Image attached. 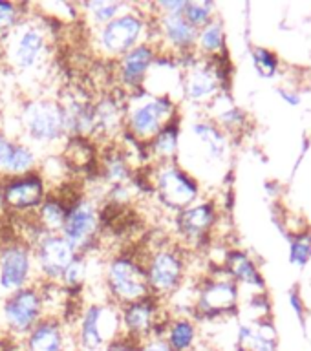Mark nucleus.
I'll return each mask as SVG.
<instances>
[{
    "instance_id": "nucleus-9",
    "label": "nucleus",
    "mask_w": 311,
    "mask_h": 351,
    "mask_svg": "<svg viewBox=\"0 0 311 351\" xmlns=\"http://www.w3.org/2000/svg\"><path fill=\"white\" fill-rule=\"evenodd\" d=\"M99 223H101V214L97 205L92 199H79L68 210L60 234L70 241L77 254H84L95 240Z\"/></svg>"
},
{
    "instance_id": "nucleus-26",
    "label": "nucleus",
    "mask_w": 311,
    "mask_h": 351,
    "mask_svg": "<svg viewBox=\"0 0 311 351\" xmlns=\"http://www.w3.org/2000/svg\"><path fill=\"white\" fill-rule=\"evenodd\" d=\"M196 46L211 57L224 53V29L218 22H209L207 26L198 32Z\"/></svg>"
},
{
    "instance_id": "nucleus-5",
    "label": "nucleus",
    "mask_w": 311,
    "mask_h": 351,
    "mask_svg": "<svg viewBox=\"0 0 311 351\" xmlns=\"http://www.w3.org/2000/svg\"><path fill=\"white\" fill-rule=\"evenodd\" d=\"M106 287L115 300L134 304L150 296L145 265L130 256H115L106 267Z\"/></svg>"
},
{
    "instance_id": "nucleus-7",
    "label": "nucleus",
    "mask_w": 311,
    "mask_h": 351,
    "mask_svg": "<svg viewBox=\"0 0 311 351\" xmlns=\"http://www.w3.org/2000/svg\"><path fill=\"white\" fill-rule=\"evenodd\" d=\"M145 33V19L134 11H123L114 21L101 26L97 33V46L110 57H123L141 44Z\"/></svg>"
},
{
    "instance_id": "nucleus-16",
    "label": "nucleus",
    "mask_w": 311,
    "mask_h": 351,
    "mask_svg": "<svg viewBox=\"0 0 311 351\" xmlns=\"http://www.w3.org/2000/svg\"><path fill=\"white\" fill-rule=\"evenodd\" d=\"M156 53L150 44L141 43L128 53H125L119 60V81L123 86L130 90H139L145 84L148 71L152 68Z\"/></svg>"
},
{
    "instance_id": "nucleus-4",
    "label": "nucleus",
    "mask_w": 311,
    "mask_h": 351,
    "mask_svg": "<svg viewBox=\"0 0 311 351\" xmlns=\"http://www.w3.org/2000/svg\"><path fill=\"white\" fill-rule=\"evenodd\" d=\"M0 318L10 339H26V335L44 318L41 291L33 285H27L24 289L5 296L0 309Z\"/></svg>"
},
{
    "instance_id": "nucleus-11",
    "label": "nucleus",
    "mask_w": 311,
    "mask_h": 351,
    "mask_svg": "<svg viewBox=\"0 0 311 351\" xmlns=\"http://www.w3.org/2000/svg\"><path fill=\"white\" fill-rule=\"evenodd\" d=\"M154 186L161 203L174 210L187 208L198 196L196 181L172 165H163L159 169Z\"/></svg>"
},
{
    "instance_id": "nucleus-29",
    "label": "nucleus",
    "mask_w": 311,
    "mask_h": 351,
    "mask_svg": "<svg viewBox=\"0 0 311 351\" xmlns=\"http://www.w3.org/2000/svg\"><path fill=\"white\" fill-rule=\"evenodd\" d=\"M213 11L214 5L211 2H187L181 15L194 29H202L213 22Z\"/></svg>"
},
{
    "instance_id": "nucleus-2",
    "label": "nucleus",
    "mask_w": 311,
    "mask_h": 351,
    "mask_svg": "<svg viewBox=\"0 0 311 351\" xmlns=\"http://www.w3.org/2000/svg\"><path fill=\"white\" fill-rule=\"evenodd\" d=\"M22 132L33 143L51 145L68 134L62 104L54 99H32L19 115Z\"/></svg>"
},
{
    "instance_id": "nucleus-35",
    "label": "nucleus",
    "mask_w": 311,
    "mask_h": 351,
    "mask_svg": "<svg viewBox=\"0 0 311 351\" xmlns=\"http://www.w3.org/2000/svg\"><path fill=\"white\" fill-rule=\"evenodd\" d=\"M139 351H174L165 340V337H150V339L143 340Z\"/></svg>"
},
{
    "instance_id": "nucleus-18",
    "label": "nucleus",
    "mask_w": 311,
    "mask_h": 351,
    "mask_svg": "<svg viewBox=\"0 0 311 351\" xmlns=\"http://www.w3.org/2000/svg\"><path fill=\"white\" fill-rule=\"evenodd\" d=\"M159 33L163 35L165 43L180 51H189L196 46L198 29H194L181 13H161Z\"/></svg>"
},
{
    "instance_id": "nucleus-10",
    "label": "nucleus",
    "mask_w": 311,
    "mask_h": 351,
    "mask_svg": "<svg viewBox=\"0 0 311 351\" xmlns=\"http://www.w3.org/2000/svg\"><path fill=\"white\" fill-rule=\"evenodd\" d=\"M77 256L76 249L70 245L62 234H44L35 243V269L48 282H57L68 269L73 258Z\"/></svg>"
},
{
    "instance_id": "nucleus-1",
    "label": "nucleus",
    "mask_w": 311,
    "mask_h": 351,
    "mask_svg": "<svg viewBox=\"0 0 311 351\" xmlns=\"http://www.w3.org/2000/svg\"><path fill=\"white\" fill-rule=\"evenodd\" d=\"M123 335L121 311L108 304H88L79 315L76 331L77 351H104Z\"/></svg>"
},
{
    "instance_id": "nucleus-8",
    "label": "nucleus",
    "mask_w": 311,
    "mask_h": 351,
    "mask_svg": "<svg viewBox=\"0 0 311 351\" xmlns=\"http://www.w3.org/2000/svg\"><path fill=\"white\" fill-rule=\"evenodd\" d=\"M32 247L22 240H11L0 249V291L10 296L27 287L33 273Z\"/></svg>"
},
{
    "instance_id": "nucleus-17",
    "label": "nucleus",
    "mask_w": 311,
    "mask_h": 351,
    "mask_svg": "<svg viewBox=\"0 0 311 351\" xmlns=\"http://www.w3.org/2000/svg\"><path fill=\"white\" fill-rule=\"evenodd\" d=\"M236 306V287L233 282L227 280H218L211 282L205 289L200 293L198 298V309L209 317L227 313L235 309Z\"/></svg>"
},
{
    "instance_id": "nucleus-34",
    "label": "nucleus",
    "mask_w": 311,
    "mask_h": 351,
    "mask_svg": "<svg viewBox=\"0 0 311 351\" xmlns=\"http://www.w3.org/2000/svg\"><path fill=\"white\" fill-rule=\"evenodd\" d=\"M139 348H141V342H137L126 335H121L119 339H115L112 344L106 346L104 351H139Z\"/></svg>"
},
{
    "instance_id": "nucleus-25",
    "label": "nucleus",
    "mask_w": 311,
    "mask_h": 351,
    "mask_svg": "<svg viewBox=\"0 0 311 351\" xmlns=\"http://www.w3.org/2000/svg\"><path fill=\"white\" fill-rule=\"evenodd\" d=\"M227 269H229V273L236 280H242V282L251 285H262V280H260V274H258L257 267L253 265L251 260L244 252H229L227 254Z\"/></svg>"
},
{
    "instance_id": "nucleus-13",
    "label": "nucleus",
    "mask_w": 311,
    "mask_h": 351,
    "mask_svg": "<svg viewBox=\"0 0 311 351\" xmlns=\"http://www.w3.org/2000/svg\"><path fill=\"white\" fill-rule=\"evenodd\" d=\"M147 271V280L150 293L158 295H167L178 289L183 278V262L181 256L176 251L170 249H159L152 254L145 265Z\"/></svg>"
},
{
    "instance_id": "nucleus-12",
    "label": "nucleus",
    "mask_w": 311,
    "mask_h": 351,
    "mask_svg": "<svg viewBox=\"0 0 311 351\" xmlns=\"http://www.w3.org/2000/svg\"><path fill=\"white\" fill-rule=\"evenodd\" d=\"M27 351H77L76 331L57 317H44L26 335Z\"/></svg>"
},
{
    "instance_id": "nucleus-15",
    "label": "nucleus",
    "mask_w": 311,
    "mask_h": 351,
    "mask_svg": "<svg viewBox=\"0 0 311 351\" xmlns=\"http://www.w3.org/2000/svg\"><path fill=\"white\" fill-rule=\"evenodd\" d=\"M37 167V156L26 143L13 141L0 134V176L8 180L30 174Z\"/></svg>"
},
{
    "instance_id": "nucleus-31",
    "label": "nucleus",
    "mask_w": 311,
    "mask_h": 351,
    "mask_svg": "<svg viewBox=\"0 0 311 351\" xmlns=\"http://www.w3.org/2000/svg\"><path fill=\"white\" fill-rule=\"evenodd\" d=\"M21 22V5L0 0V35H10Z\"/></svg>"
},
{
    "instance_id": "nucleus-27",
    "label": "nucleus",
    "mask_w": 311,
    "mask_h": 351,
    "mask_svg": "<svg viewBox=\"0 0 311 351\" xmlns=\"http://www.w3.org/2000/svg\"><path fill=\"white\" fill-rule=\"evenodd\" d=\"M192 132H194V136L200 139L203 147L207 148L211 158H220L225 152L224 134L216 130L213 125H209V123H196V125H192Z\"/></svg>"
},
{
    "instance_id": "nucleus-20",
    "label": "nucleus",
    "mask_w": 311,
    "mask_h": 351,
    "mask_svg": "<svg viewBox=\"0 0 311 351\" xmlns=\"http://www.w3.org/2000/svg\"><path fill=\"white\" fill-rule=\"evenodd\" d=\"M178 230L189 240H200L205 236L211 225L214 223V208L211 203H202L194 207H187L178 214Z\"/></svg>"
},
{
    "instance_id": "nucleus-3",
    "label": "nucleus",
    "mask_w": 311,
    "mask_h": 351,
    "mask_svg": "<svg viewBox=\"0 0 311 351\" xmlns=\"http://www.w3.org/2000/svg\"><path fill=\"white\" fill-rule=\"evenodd\" d=\"M174 117V104L163 95L136 97L125 110L126 134L141 143H150Z\"/></svg>"
},
{
    "instance_id": "nucleus-36",
    "label": "nucleus",
    "mask_w": 311,
    "mask_h": 351,
    "mask_svg": "<svg viewBox=\"0 0 311 351\" xmlns=\"http://www.w3.org/2000/svg\"><path fill=\"white\" fill-rule=\"evenodd\" d=\"M2 351H27L26 346H24V340H16V339H11L10 344L2 348Z\"/></svg>"
},
{
    "instance_id": "nucleus-21",
    "label": "nucleus",
    "mask_w": 311,
    "mask_h": 351,
    "mask_svg": "<svg viewBox=\"0 0 311 351\" xmlns=\"http://www.w3.org/2000/svg\"><path fill=\"white\" fill-rule=\"evenodd\" d=\"M238 351H277V335L269 322L244 324L238 331Z\"/></svg>"
},
{
    "instance_id": "nucleus-23",
    "label": "nucleus",
    "mask_w": 311,
    "mask_h": 351,
    "mask_svg": "<svg viewBox=\"0 0 311 351\" xmlns=\"http://www.w3.org/2000/svg\"><path fill=\"white\" fill-rule=\"evenodd\" d=\"M178 134H180L178 121L172 119L163 130L159 132L158 136L154 137L152 141L148 143L154 158L163 161V165L169 163L170 159H174V156L178 154Z\"/></svg>"
},
{
    "instance_id": "nucleus-30",
    "label": "nucleus",
    "mask_w": 311,
    "mask_h": 351,
    "mask_svg": "<svg viewBox=\"0 0 311 351\" xmlns=\"http://www.w3.org/2000/svg\"><path fill=\"white\" fill-rule=\"evenodd\" d=\"M88 265H87V254H77L73 262L68 265V269L62 274V282L68 289H77L79 285L87 280Z\"/></svg>"
},
{
    "instance_id": "nucleus-28",
    "label": "nucleus",
    "mask_w": 311,
    "mask_h": 351,
    "mask_svg": "<svg viewBox=\"0 0 311 351\" xmlns=\"http://www.w3.org/2000/svg\"><path fill=\"white\" fill-rule=\"evenodd\" d=\"M87 13L90 15L95 24L104 26L110 21H114L115 16H119L126 10L125 4H117V2H90V4L82 5Z\"/></svg>"
},
{
    "instance_id": "nucleus-22",
    "label": "nucleus",
    "mask_w": 311,
    "mask_h": 351,
    "mask_svg": "<svg viewBox=\"0 0 311 351\" xmlns=\"http://www.w3.org/2000/svg\"><path fill=\"white\" fill-rule=\"evenodd\" d=\"M70 207H66V203L57 196L44 197V202L41 203V207L35 210V218H37L38 225L44 232L48 234H57L59 230H62L68 216Z\"/></svg>"
},
{
    "instance_id": "nucleus-6",
    "label": "nucleus",
    "mask_w": 311,
    "mask_h": 351,
    "mask_svg": "<svg viewBox=\"0 0 311 351\" xmlns=\"http://www.w3.org/2000/svg\"><path fill=\"white\" fill-rule=\"evenodd\" d=\"M48 53V37L44 27L37 22H19L10 33L8 59L16 70L30 71L43 64Z\"/></svg>"
},
{
    "instance_id": "nucleus-14",
    "label": "nucleus",
    "mask_w": 311,
    "mask_h": 351,
    "mask_svg": "<svg viewBox=\"0 0 311 351\" xmlns=\"http://www.w3.org/2000/svg\"><path fill=\"white\" fill-rule=\"evenodd\" d=\"M4 207L15 213H35L44 202V180L38 174H26L8 180L2 185Z\"/></svg>"
},
{
    "instance_id": "nucleus-32",
    "label": "nucleus",
    "mask_w": 311,
    "mask_h": 351,
    "mask_svg": "<svg viewBox=\"0 0 311 351\" xmlns=\"http://www.w3.org/2000/svg\"><path fill=\"white\" fill-rule=\"evenodd\" d=\"M253 62H255V68L262 77H273L275 71H277V64H279L277 55L264 48L253 49Z\"/></svg>"
},
{
    "instance_id": "nucleus-33",
    "label": "nucleus",
    "mask_w": 311,
    "mask_h": 351,
    "mask_svg": "<svg viewBox=\"0 0 311 351\" xmlns=\"http://www.w3.org/2000/svg\"><path fill=\"white\" fill-rule=\"evenodd\" d=\"M311 256V234L299 236L291 245V262L304 265Z\"/></svg>"
},
{
    "instance_id": "nucleus-24",
    "label": "nucleus",
    "mask_w": 311,
    "mask_h": 351,
    "mask_svg": "<svg viewBox=\"0 0 311 351\" xmlns=\"http://www.w3.org/2000/svg\"><path fill=\"white\" fill-rule=\"evenodd\" d=\"M165 340L174 351H192L196 344V326L189 318H178L169 324Z\"/></svg>"
},
{
    "instance_id": "nucleus-19",
    "label": "nucleus",
    "mask_w": 311,
    "mask_h": 351,
    "mask_svg": "<svg viewBox=\"0 0 311 351\" xmlns=\"http://www.w3.org/2000/svg\"><path fill=\"white\" fill-rule=\"evenodd\" d=\"M218 84L220 77L213 64H194L187 71L185 79H183L185 95L194 103H202V101L213 97Z\"/></svg>"
}]
</instances>
